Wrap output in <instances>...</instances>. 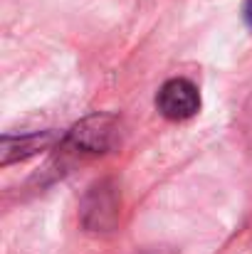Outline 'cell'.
I'll list each match as a JSON object with an SVG mask.
<instances>
[{
  "mask_svg": "<svg viewBox=\"0 0 252 254\" xmlns=\"http://www.w3.org/2000/svg\"><path fill=\"white\" fill-rule=\"evenodd\" d=\"M52 143H55V133H50V131L27 133V136H2V143H0L2 158H0V163L10 166L12 161L30 158V156H35L37 151H45Z\"/></svg>",
  "mask_w": 252,
  "mask_h": 254,
  "instance_id": "cell-4",
  "label": "cell"
},
{
  "mask_svg": "<svg viewBox=\"0 0 252 254\" xmlns=\"http://www.w3.org/2000/svg\"><path fill=\"white\" fill-rule=\"evenodd\" d=\"M119 215V195L106 183H99L91 188V192L84 197L82 222L86 230H109Z\"/></svg>",
  "mask_w": 252,
  "mask_h": 254,
  "instance_id": "cell-3",
  "label": "cell"
},
{
  "mask_svg": "<svg viewBox=\"0 0 252 254\" xmlns=\"http://www.w3.org/2000/svg\"><path fill=\"white\" fill-rule=\"evenodd\" d=\"M243 17H245L248 27L252 30V0H245V2H243Z\"/></svg>",
  "mask_w": 252,
  "mask_h": 254,
  "instance_id": "cell-5",
  "label": "cell"
},
{
  "mask_svg": "<svg viewBox=\"0 0 252 254\" xmlns=\"http://www.w3.org/2000/svg\"><path fill=\"white\" fill-rule=\"evenodd\" d=\"M156 106L170 121H185V119L198 114L200 94H198L195 84L188 82V79H180V77L168 79L166 84L161 86L159 96H156Z\"/></svg>",
  "mask_w": 252,
  "mask_h": 254,
  "instance_id": "cell-2",
  "label": "cell"
},
{
  "mask_svg": "<svg viewBox=\"0 0 252 254\" xmlns=\"http://www.w3.org/2000/svg\"><path fill=\"white\" fill-rule=\"evenodd\" d=\"M119 138V121L109 114H94L77 124L65 143L80 153H106Z\"/></svg>",
  "mask_w": 252,
  "mask_h": 254,
  "instance_id": "cell-1",
  "label": "cell"
}]
</instances>
